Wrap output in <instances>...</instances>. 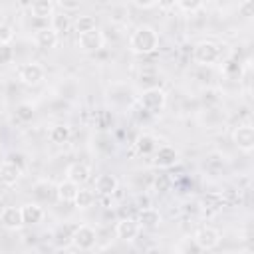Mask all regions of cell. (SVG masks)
Masks as SVG:
<instances>
[{"instance_id": "6da1fadb", "label": "cell", "mask_w": 254, "mask_h": 254, "mask_svg": "<svg viewBox=\"0 0 254 254\" xmlns=\"http://www.w3.org/2000/svg\"><path fill=\"white\" fill-rule=\"evenodd\" d=\"M159 48V32L151 26H139L129 36V50L133 54H153Z\"/></svg>"}, {"instance_id": "7a4b0ae2", "label": "cell", "mask_w": 254, "mask_h": 254, "mask_svg": "<svg viewBox=\"0 0 254 254\" xmlns=\"http://www.w3.org/2000/svg\"><path fill=\"white\" fill-rule=\"evenodd\" d=\"M220 58H222V48L212 40H200L192 48V60L198 65H214Z\"/></svg>"}, {"instance_id": "3957f363", "label": "cell", "mask_w": 254, "mask_h": 254, "mask_svg": "<svg viewBox=\"0 0 254 254\" xmlns=\"http://www.w3.org/2000/svg\"><path fill=\"white\" fill-rule=\"evenodd\" d=\"M139 105L149 113H159L167 105V93L161 87H147L139 95Z\"/></svg>"}, {"instance_id": "277c9868", "label": "cell", "mask_w": 254, "mask_h": 254, "mask_svg": "<svg viewBox=\"0 0 254 254\" xmlns=\"http://www.w3.org/2000/svg\"><path fill=\"white\" fill-rule=\"evenodd\" d=\"M69 242L77 250H91L97 244V230L89 224H79V226L73 228V232L69 236Z\"/></svg>"}, {"instance_id": "5b68a950", "label": "cell", "mask_w": 254, "mask_h": 254, "mask_svg": "<svg viewBox=\"0 0 254 254\" xmlns=\"http://www.w3.org/2000/svg\"><path fill=\"white\" fill-rule=\"evenodd\" d=\"M179 161H181V153L173 145H159L151 155V163L157 169H171Z\"/></svg>"}, {"instance_id": "8992f818", "label": "cell", "mask_w": 254, "mask_h": 254, "mask_svg": "<svg viewBox=\"0 0 254 254\" xmlns=\"http://www.w3.org/2000/svg\"><path fill=\"white\" fill-rule=\"evenodd\" d=\"M77 46L81 52H99L103 46H105V36L99 28H93V30H87V32H81L77 34Z\"/></svg>"}, {"instance_id": "52a82bcc", "label": "cell", "mask_w": 254, "mask_h": 254, "mask_svg": "<svg viewBox=\"0 0 254 254\" xmlns=\"http://www.w3.org/2000/svg\"><path fill=\"white\" fill-rule=\"evenodd\" d=\"M18 77H20V81H22L24 85H32V87H34V85H38V83L44 81L46 69H44V65L38 64V62H28V64H24V65L20 67Z\"/></svg>"}, {"instance_id": "ba28073f", "label": "cell", "mask_w": 254, "mask_h": 254, "mask_svg": "<svg viewBox=\"0 0 254 254\" xmlns=\"http://www.w3.org/2000/svg\"><path fill=\"white\" fill-rule=\"evenodd\" d=\"M192 240L196 242V246H198L200 250H214V248L220 244L222 236H220V232H218L216 228H212V226H202V228H198V230L194 232Z\"/></svg>"}, {"instance_id": "9c48e42d", "label": "cell", "mask_w": 254, "mask_h": 254, "mask_svg": "<svg viewBox=\"0 0 254 254\" xmlns=\"http://www.w3.org/2000/svg\"><path fill=\"white\" fill-rule=\"evenodd\" d=\"M232 143L242 153H250L254 149V129H252V125H238L232 131Z\"/></svg>"}, {"instance_id": "30bf717a", "label": "cell", "mask_w": 254, "mask_h": 254, "mask_svg": "<svg viewBox=\"0 0 254 254\" xmlns=\"http://www.w3.org/2000/svg\"><path fill=\"white\" fill-rule=\"evenodd\" d=\"M141 232V224L135 218H121L115 224V236L123 242H133Z\"/></svg>"}, {"instance_id": "8fae6325", "label": "cell", "mask_w": 254, "mask_h": 254, "mask_svg": "<svg viewBox=\"0 0 254 254\" xmlns=\"http://www.w3.org/2000/svg\"><path fill=\"white\" fill-rule=\"evenodd\" d=\"M65 179H69V181L75 183V185H85V183L91 179V167H89L87 163L75 161V163L67 165V169H65Z\"/></svg>"}, {"instance_id": "7c38bea8", "label": "cell", "mask_w": 254, "mask_h": 254, "mask_svg": "<svg viewBox=\"0 0 254 254\" xmlns=\"http://www.w3.org/2000/svg\"><path fill=\"white\" fill-rule=\"evenodd\" d=\"M0 224L8 230H20L24 226L22 218V208L20 206H6L0 212Z\"/></svg>"}, {"instance_id": "4fadbf2b", "label": "cell", "mask_w": 254, "mask_h": 254, "mask_svg": "<svg viewBox=\"0 0 254 254\" xmlns=\"http://www.w3.org/2000/svg\"><path fill=\"white\" fill-rule=\"evenodd\" d=\"M22 177V167L14 161H2L0 163V183L6 187H14Z\"/></svg>"}, {"instance_id": "5bb4252c", "label": "cell", "mask_w": 254, "mask_h": 254, "mask_svg": "<svg viewBox=\"0 0 254 254\" xmlns=\"http://www.w3.org/2000/svg\"><path fill=\"white\" fill-rule=\"evenodd\" d=\"M34 42H36V46L42 48V50H52V48L58 46L60 34H58L52 26H46V28H40V30L34 34Z\"/></svg>"}, {"instance_id": "9a60e30c", "label": "cell", "mask_w": 254, "mask_h": 254, "mask_svg": "<svg viewBox=\"0 0 254 254\" xmlns=\"http://www.w3.org/2000/svg\"><path fill=\"white\" fill-rule=\"evenodd\" d=\"M119 187V181L115 175H109V173H101L97 179H95V192L101 194V196H111L115 194Z\"/></svg>"}, {"instance_id": "2e32d148", "label": "cell", "mask_w": 254, "mask_h": 254, "mask_svg": "<svg viewBox=\"0 0 254 254\" xmlns=\"http://www.w3.org/2000/svg\"><path fill=\"white\" fill-rule=\"evenodd\" d=\"M157 147H159V141H157L155 135L143 133V135H139V137L135 139V151H137L139 155H143V157H151Z\"/></svg>"}, {"instance_id": "e0dca14e", "label": "cell", "mask_w": 254, "mask_h": 254, "mask_svg": "<svg viewBox=\"0 0 254 254\" xmlns=\"http://www.w3.org/2000/svg\"><path fill=\"white\" fill-rule=\"evenodd\" d=\"M20 208H22L24 224H38V222H42L44 216H46L44 208H42L40 204H36V202H26V204H22Z\"/></svg>"}, {"instance_id": "ac0fdd59", "label": "cell", "mask_w": 254, "mask_h": 254, "mask_svg": "<svg viewBox=\"0 0 254 254\" xmlns=\"http://www.w3.org/2000/svg\"><path fill=\"white\" fill-rule=\"evenodd\" d=\"M77 190H79V185H75V183H71L69 179H65V181L58 183V187H56V196H58L62 202H73Z\"/></svg>"}, {"instance_id": "d6986e66", "label": "cell", "mask_w": 254, "mask_h": 254, "mask_svg": "<svg viewBox=\"0 0 254 254\" xmlns=\"http://www.w3.org/2000/svg\"><path fill=\"white\" fill-rule=\"evenodd\" d=\"M137 222H139L143 228H157V226L161 224V212H159L157 208H153V206L141 208Z\"/></svg>"}, {"instance_id": "ffe728a7", "label": "cell", "mask_w": 254, "mask_h": 254, "mask_svg": "<svg viewBox=\"0 0 254 254\" xmlns=\"http://www.w3.org/2000/svg\"><path fill=\"white\" fill-rule=\"evenodd\" d=\"M69 137H71V127L65 125V123H58V125H54V127L48 131V139H50L54 145H64V143L69 141Z\"/></svg>"}, {"instance_id": "44dd1931", "label": "cell", "mask_w": 254, "mask_h": 254, "mask_svg": "<svg viewBox=\"0 0 254 254\" xmlns=\"http://www.w3.org/2000/svg\"><path fill=\"white\" fill-rule=\"evenodd\" d=\"M30 10H32V16L34 18L48 20L54 14V2L52 0H34L32 6H30Z\"/></svg>"}, {"instance_id": "7402d4cb", "label": "cell", "mask_w": 254, "mask_h": 254, "mask_svg": "<svg viewBox=\"0 0 254 254\" xmlns=\"http://www.w3.org/2000/svg\"><path fill=\"white\" fill-rule=\"evenodd\" d=\"M50 20H52V24H50V26H52L58 34H65V32L71 28V20H69V16H67L65 12H60V14H56V12H54Z\"/></svg>"}, {"instance_id": "603a6c76", "label": "cell", "mask_w": 254, "mask_h": 254, "mask_svg": "<svg viewBox=\"0 0 254 254\" xmlns=\"http://www.w3.org/2000/svg\"><path fill=\"white\" fill-rule=\"evenodd\" d=\"M93 200H95L93 190H89V189H79L77 194H75V198H73V204H75L77 208H89V206L93 204Z\"/></svg>"}, {"instance_id": "cb8c5ba5", "label": "cell", "mask_w": 254, "mask_h": 254, "mask_svg": "<svg viewBox=\"0 0 254 254\" xmlns=\"http://www.w3.org/2000/svg\"><path fill=\"white\" fill-rule=\"evenodd\" d=\"M177 6H179L183 12L194 14V12H198V10L204 6V0H177Z\"/></svg>"}, {"instance_id": "d4e9b609", "label": "cell", "mask_w": 254, "mask_h": 254, "mask_svg": "<svg viewBox=\"0 0 254 254\" xmlns=\"http://www.w3.org/2000/svg\"><path fill=\"white\" fill-rule=\"evenodd\" d=\"M93 28H97V22H95L93 16H79L77 22H75V30H77V34L87 32V30H93Z\"/></svg>"}, {"instance_id": "484cf974", "label": "cell", "mask_w": 254, "mask_h": 254, "mask_svg": "<svg viewBox=\"0 0 254 254\" xmlns=\"http://www.w3.org/2000/svg\"><path fill=\"white\" fill-rule=\"evenodd\" d=\"M16 117H18L20 121H32V117H34V107H32L30 103H20V105L16 107Z\"/></svg>"}, {"instance_id": "4316f807", "label": "cell", "mask_w": 254, "mask_h": 254, "mask_svg": "<svg viewBox=\"0 0 254 254\" xmlns=\"http://www.w3.org/2000/svg\"><path fill=\"white\" fill-rule=\"evenodd\" d=\"M14 60V48L10 44H0V65H8Z\"/></svg>"}, {"instance_id": "83f0119b", "label": "cell", "mask_w": 254, "mask_h": 254, "mask_svg": "<svg viewBox=\"0 0 254 254\" xmlns=\"http://www.w3.org/2000/svg\"><path fill=\"white\" fill-rule=\"evenodd\" d=\"M14 40V28L10 24H0V44H10Z\"/></svg>"}, {"instance_id": "f1b7e54d", "label": "cell", "mask_w": 254, "mask_h": 254, "mask_svg": "<svg viewBox=\"0 0 254 254\" xmlns=\"http://www.w3.org/2000/svg\"><path fill=\"white\" fill-rule=\"evenodd\" d=\"M56 2H58V6L64 12H75V10H79V6H81L83 0H56Z\"/></svg>"}, {"instance_id": "f546056e", "label": "cell", "mask_w": 254, "mask_h": 254, "mask_svg": "<svg viewBox=\"0 0 254 254\" xmlns=\"http://www.w3.org/2000/svg\"><path fill=\"white\" fill-rule=\"evenodd\" d=\"M157 6L163 10V12H169L177 6V0H157Z\"/></svg>"}, {"instance_id": "4dcf8cb0", "label": "cell", "mask_w": 254, "mask_h": 254, "mask_svg": "<svg viewBox=\"0 0 254 254\" xmlns=\"http://www.w3.org/2000/svg\"><path fill=\"white\" fill-rule=\"evenodd\" d=\"M137 8H143V10H147V8H153V6H157V0H131Z\"/></svg>"}]
</instances>
